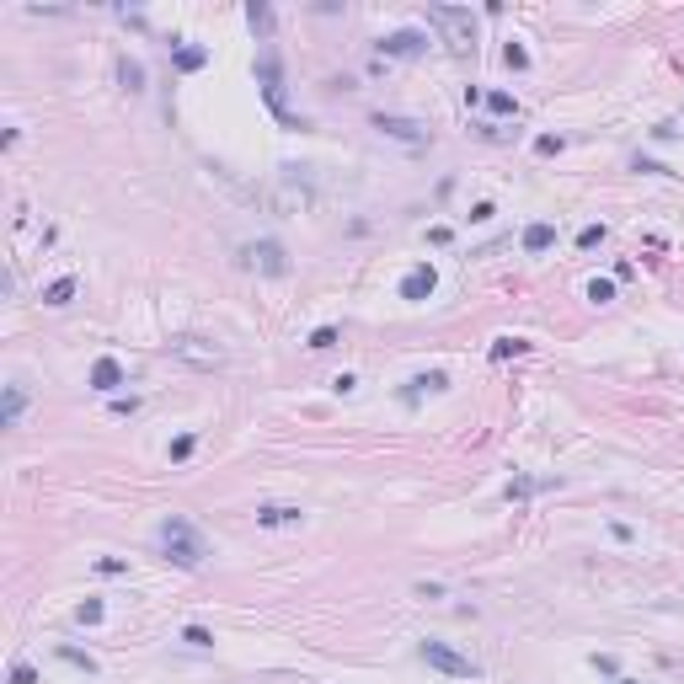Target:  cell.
Masks as SVG:
<instances>
[{
    "instance_id": "6da1fadb",
    "label": "cell",
    "mask_w": 684,
    "mask_h": 684,
    "mask_svg": "<svg viewBox=\"0 0 684 684\" xmlns=\"http://www.w3.org/2000/svg\"><path fill=\"white\" fill-rule=\"evenodd\" d=\"M156 545H161V556H166L171 567H182V572H198V567L209 562V540L198 535V524H187V518H161V529H156Z\"/></svg>"
},
{
    "instance_id": "7a4b0ae2",
    "label": "cell",
    "mask_w": 684,
    "mask_h": 684,
    "mask_svg": "<svg viewBox=\"0 0 684 684\" xmlns=\"http://www.w3.org/2000/svg\"><path fill=\"white\" fill-rule=\"evenodd\" d=\"M428 27H439L455 54H476V16H470V6H428Z\"/></svg>"
},
{
    "instance_id": "3957f363",
    "label": "cell",
    "mask_w": 684,
    "mask_h": 684,
    "mask_svg": "<svg viewBox=\"0 0 684 684\" xmlns=\"http://www.w3.org/2000/svg\"><path fill=\"white\" fill-rule=\"evenodd\" d=\"M422 663H428V668H439V673H449V679H476L481 673V663H470L465 652H455L449 647V642H422Z\"/></svg>"
},
{
    "instance_id": "277c9868",
    "label": "cell",
    "mask_w": 684,
    "mask_h": 684,
    "mask_svg": "<svg viewBox=\"0 0 684 684\" xmlns=\"http://www.w3.org/2000/svg\"><path fill=\"white\" fill-rule=\"evenodd\" d=\"M240 262L252 267V273H267V278L289 273V257H284L278 240H246V246H240Z\"/></svg>"
},
{
    "instance_id": "5b68a950",
    "label": "cell",
    "mask_w": 684,
    "mask_h": 684,
    "mask_svg": "<svg viewBox=\"0 0 684 684\" xmlns=\"http://www.w3.org/2000/svg\"><path fill=\"white\" fill-rule=\"evenodd\" d=\"M257 75H262L267 108H273L278 118H289V112H284V70H278V54H273V48H262V54H257Z\"/></svg>"
},
{
    "instance_id": "8992f818",
    "label": "cell",
    "mask_w": 684,
    "mask_h": 684,
    "mask_svg": "<svg viewBox=\"0 0 684 684\" xmlns=\"http://www.w3.org/2000/svg\"><path fill=\"white\" fill-rule=\"evenodd\" d=\"M422 48H428V37H422L417 27H401V33H385L380 37V54H390V59H417Z\"/></svg>"
},
{
    "instance_id": "52a82bcc",
    "label": "cell",
    "mask_w": 684,
    "mask_h": 684,
    "mask_svg": "<svg viewBox=\"0 0 684 684\" xmlns=\"http://www.w3.org/2000/svg\"><path fill=\"white\" fill-rule=\"evenodd\" d=\"M433 284H439V273H433L428 262H417V267H407V278H401V300H412V305H422L433 294Z\"/></svg>"
},
{
    "instance_id": "ba28073f",
    "label": "cell",
    "mask_w": 684,
    "mask_h": 684,
    "mask_svg": "<svg viewBox=\"0 0 684 684\" xmlns=\"http://www.w3.org/2000/svg\"><path fill=\"white\" fill-rule=\"evenodd\" d=\"M374 129L390 134V139H407V144H422V139H428V129H422V123L396 118V112H374Z\"/></svg>"
},
{
    "instance_id": "9c48e42d",
    "label": "cell",
    "mask_w": 684,
    "mask_h": 684,
    "mask_svg": "<svg viewBox=\"0 0 684 684\" xmlns=\"http://www.w3.org/2000/svg\"><path fill=\"white\" fill-rule=\"evenodd\" d=\"M300 508H294V503H262V508H257V524H262V529H289V524H300Z\"/></svg>"
},
{
    "instance_id": "30bf717a",
    "label": "cell",
    "mask_w": 684,
    "mask_h": 684,
    "mask_svg": "<svg viewBox=\"0 0 684 684\" xmlns=\"http://www.w3.org/2000/svg\"><path fill=\"white\" fill-rule=\"evenodd\" d=\"M118 385H123V364H118V359H96V364H91V390L112 396Z\"/></svg>"
},
{
    "instance_id": "8fae6325",
    "label": "cell",
    "mask_w": 684,
    "mask_h": 684,
    "mask_svg": "<svg viewBox=\"0 0 684 684\" xmlns=\"http://www.w3.org/2000/svg\"><path fill=\"white\" fill-rule=\"evenodd\" d=\"M551 246H556V225H551V219H535V225L524 230V252L540 257V252H551Z\"/></svg>"
},
{
    "instance_id": "7c38bea8",
    "label": "cell",
    "mask_w": 684,
    "mask_h": 684,
    "mask_svg": "<svg viewBox=\"0 0 684 684\" xmlns=\"http://www.w3.org/2000/svg\"><path fill=\"white\" fill-rule=\"evenodd\" d=\"M22 407H27V385L11 380V385H6V412H0V428H16V422H22Z\"/></svg>"
},
{
    "instance_id": "4fadbf2b",
    "label": "cell",
    "mask_w": 684,
    "mask_h": 684,
    "mask_svg": "<svg viewBox=\"0 0 684 684\" xmlns=\"http://www.w3.org/2000/svg\"><path fill=\"white\" fill-rule=\"evenodd\" d=\"M70 300H75V278H54L43 289V305H70Z\"/></svg>"
},
{
    "instance_id": "5bb4252c",
    "label": "cell",
    "mask_w": 684,
    "mask_h": 684,
    "mask_svg": "<svg viewBox=\"0 0 684 684\" xmlns=\"http://www.w3.org/2000/svg\"><path fill=\"white\" fill-rule=\"evenodd\" d=\"M209 59V48H198V43H187V48H177V70H198V64Z\"/></svg>"
},
{
    "instance_id": "9a60e30c",
    "label": "cell",
    "mask_w": 684,
    "mask_h": 684,
    "mask_svg": "<svg viewBox=\"0 0 684 684\" xmlns=\"http://www.w3.org/2000/svg\"><path fill=\"white\" fill-rule=\"evenodd\" d=\"M487 108H492L497 118H514V112H518V102H514L508 91H487Z\"/></svg>"
},
{
    "instance_id": "2e32d148",
    "label": "cell",
    "mask_w": 684,
    "mask_h": 684,
    "mask_svg": "<svg viewBox=\"0 0 684 684\" xmlns=\"http://www.w3.org/2000/svg\"><path fill=\"white\" fill-rule=\"evenodd\" d=\"M503 64H508V70H529V48L524 43H508L503 48Z\"/></svg>"
},
{
    "instance_id": "e0dca14e",
    "label": "cell",
    "mask_w": 684,
    "mask_h": 684,
    "mask_svg": "<svg viewBox=\"0 0 684 684\" xmlns=\"http://www.w3.org/2000/svg\"><path fill=\"white\" fill-rule=\"evenodd\" d=\"M589 300L593 305H610L615 300V284H610V278H589Z\"/></svg>"
},
{
    "instance_id": "ac0fdd59",
    "label": "cell",
    "mask_w": 684,
    "mask_h": 684,
    "mask_svg": "<svg viewBox=\"0 0 684 684\" xmlns=\"http://www.w3.org/2000/svg\"><path fill=\"white\" fill-rule=\"evenodd\" d=\"M332 342H337V326H315V332H311V342H305V348L326 353V348H332Z\"/></svg>"
},
{
    "instance_id": "d6986e66",
    "label": "cell",
    "mask_w": 684,
    "mask_h": 684,
    "mask_svg": "<svg viewBox=\"0 0 684 684\" xmlns=\"http://www.w3.org/2000/svg\"><path fill=\"white\" fill-rule=\"evenodd\" d=\"M182 642H187V647H214V637H209L204 625H182Z\"/></svg>"
},
{
    "instance_id": "ffe728a7",
    "label": "cell",
    "mask_w": 684,
    "mask_h": 684,
    "mask_svg": "<svg viewBox=\"0 0 684 684\" xmlns=\"http://www.w3.org/2000/svg\"><path fill=\"white\" fill-rule=\"evenodd\" d=\"M118 75H123V86H129V91H139V86H144V70H139L134 59H123V64H118Z\"/></svg>"
},
{
    "instance_id": "44dd1931",
    "label": "cell",
    "mask_w": 684,
    "mask_h": 684,
    "mask_svg": "<svg viewBox=\"0 0 684 684\" xmlns=\"http://www.w3.org/2000/svg\"><path fill=\"white\" fill-rule=\"evenodd\" d=\"M599 240H604V225H583V230H577V246H583V252H593Z\"/></svg>"
},
{
    "instance_id": "7402d4cb",
    "label": "cell",
    "mask_w": 684,
    "mask_h": 684,
    "mask_svg": "<svg viewBox=\"0 0 684 684\" xmlns=\"http://www.w3.org/2000/svg\"><path fill=\"white\" fill-rule=\"evenodd\" d=\"M524 348H529L524 337H503V342H497V348H492V359H508V353H524Z\"/></svg>"
},
{
    "instance_id": "603a6c76",
    "label": "cell",
    "mask_w": 684,
    "mask_h": 684,
    "mask_svg": "<svg viewBox=\"0 0 684 684\" xmlns=\"http://www.w3.org/2000/svg\"><path fill=\"white\" fill-rule=\"evenodd\" d=\"M75 620H81V625H96V620H102V599L81 604V610H75Z\"/></svg>"
},
{
    "instance_id": "cb8c5ba5",
    "label": "cell",
    "mask_w": 684,
    "mask_h": 684,
    "mask_svg": "<svg viewBox=\"0 0 684 684\" xmlns=\"http://www.w3.org/2000/svg\"><path fill=\"white\" fill-rule=\"evenodd\" d=\"M59 658H64V663H75V668H86V673H96V663L86 658V652H75V647H59Z\"/></svg>"
},
{
    "instance_id": "d4e9b609",
    "label": "cell",
    "mask_w": 684,
    "mask_h": 684,
    "mask_svg": "<svg viewBox=\"0 0 684 684\" xmlns=\"http://www.w3.org/2000/svg\"><path fill=\"white\" fill-rule=\"evenodd\" d=\"M96 572H102V577H118V572H129V562H118V556H102V562H96Z\"/></svg>"
},
{
    "instance_id": "484cf974",
    "label": "cell",
    "mask_w": 684,
    "mask_h": 684,
    "mask_svg": "<svg viewBox=\"0 0 684 684\" xmlns=\"http://www.w3.org/2000/svg\"><path fill=\"white\" fill-rule=\"evenodd\" d=\"M246 22H252V27H262V33H267V27H273V11H267V6H252V11H246Z\"/></svg>"
},
{
    "instance_id": "4316f807",
    "label": "cell",
    "mask_w": 684,
    "mask_h": 684,
    "mask_svg": "<svg viewBox=\"0 0 684 684\" xmlns=\"http://www.w3.org/2000/svg\"><path fill=\"white\" fill-rule=\"evenodd\" d=\"M412 385H417V390H444L449 380H444V374H417V380H412Z\"/></svg>"
},
{
    "instance_id": "83f0119b",
    "label": "cell",
    "mask_w": 684,
    "mask_h": 684,
    "mask_svg": "<svg viewBox=\"0 0 684 684\" xmlns=\"http://www.w3.org/2000/svg\"><path fill=\"white\" fill-rule=\"evenodd\" d=\"M187 455H192V433H182L177 444H171V460H187Z\"/></svg>"
},
{
    "instance_id": "f1b7e54d",
    "label": "cell",
    "mask_w": 684,
    "mask_h": 684,
    "mask_svg": "<svg viewBox=\"0 0 684 684\" xmlns=\"http://www.w3.org/2000/svg\"><path fill=\"white\" fill-rule=\"evenodd\" d=\"M637 171H652V177H673L668 166H658V161H647V156H637Z\"/></svg>"
},
{
    "instance_id": "f546056e",
    "label": "cell",
    "mask_w": 684,
    "mask_h": 684,
    "mask_svg": "<svg viewBox=\"0 0 684 684\" xmlns=\"http://www.w3.org/2000/svg\"><path fill=\"white\" fill-rule=\"evenodd\" d=\"M11 684H37V673L27 668V663H16V668H11Z\"/></svg>"
}]
</instances>
